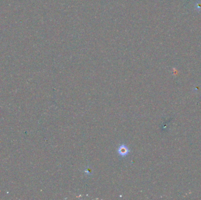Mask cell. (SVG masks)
Masks as SVG:
<instances>
[{
	"label": "cell",
	"instance_id": "7a4b0ae2",
	"mask_svg": "<svg viewBox=\"0 0 201 200\" xmlns=\"http://www.w3.org/2000/svg\"><path fill=\"white\" fill-rule=\"evenodd\" d=\"M195 8L198 11H201V2H198L195 5Z\"/></svg>",
	"mask_w": 201,
	"mask_h": 200
},
{
	"label": "cell",
	"instance_id": "6da1fadb",
	"mask_svg": "<svg viewBox=\"0 0 201 200\" xmlns=\"http://www.w3.org/2000/svg\"><path fill=\"white\" fill-rule=\"evenodd\" d=\"M128 148H127L125 145H122L119 147L118 149V153L119 154L122 155V156H124V155H126L127 154H128Z\"/></svg>",
	"mask_w": 201,
	"mask_h": 200
}]
</instances>
